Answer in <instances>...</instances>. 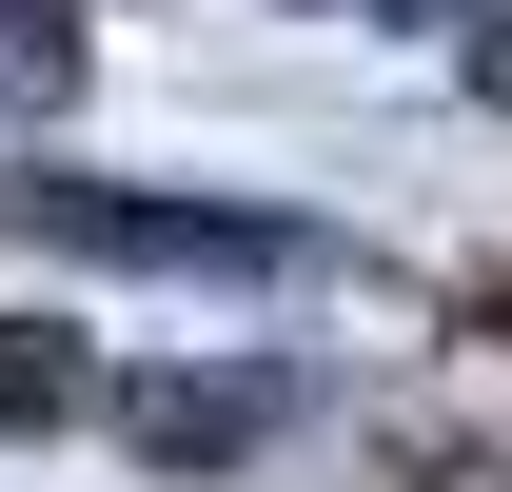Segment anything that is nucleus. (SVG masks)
Here are the masks:
<instances>
[{
	"label": "nucleus",
	"instance_id": "1",
	"mask_svg": "<svg viewBox=\"0 0 512 492\" xmlns=\"http://www.w3.org/2000/svg\"><path fill=\"white\" fill-rule=\"evenodd\" d=\"M60 256H119V276H217V296H276V276H335L316 217H256V197H119V178H40L20 197Z\"/></svg>",
	"mask_w": 512,
	"mask_h": 492
},
{
	"label": "nucleus",
	"instance_id": "2",
	"mask_svg": "<svg viewBox=\"0 0 512 492\" xmlns=\"http://www.w3.org/2000/svg\"><path fill=\"white\" fill-rule=\"evenodd\" d=\"M296 394H316L296 355H237V374H119L99 414H119L158 473H237V453H276V433H296Z\"/></svg>",
	"mask_w": 512,
	"mask_h": 492
},
{
	"label": "nucleus",
	"instance_id": "3",
	"mask_svg": "<svg viewBox=\"0 0 512 492\" xmlns=\"http://www.w3.org/2000/svg\"><path fill=\"white\" fill-rule=\"evenodd\" d=\"M60 414H99L79 335H60V315H0V433H60Z\"/></svg>",
	"mask_w": 512,
	"mask_h": 492
},
{
	"label": "nucleus",
	"instance_id": "4",
	"mask_svg": "<svg viewBox=\"0 0 512 492\" xmlns=\"http://www.w3.org/2000/svg\"><path fill=\"white\" fill-rule=\"evenodd\" d=\"M79 99V0H0V119H60Z\"/></svg>",
	"mask_w": 512,
	"mask_h": 492
}]
</instances>
